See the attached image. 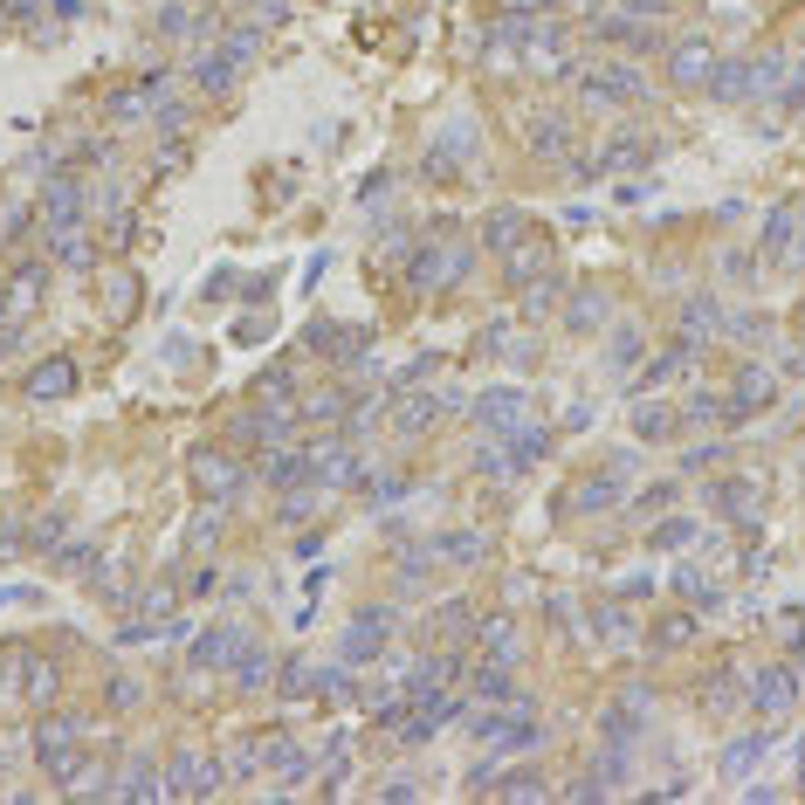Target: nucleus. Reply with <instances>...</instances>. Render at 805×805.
Instances as JSON below:
<instances>
[{"label": "nucleus", "instance_id": "f257e3e1", "mask_svg": "<svg viewBox=\"0 0 805 805\" xmlns=\"http://www.w3.org/2000/svg\"><path fill=\"white\" fill-rule=\"evenodd\" d=\"M798 248H805V206H798V200H785V206H771L758 255H764V262H798Z\"/></svg>", "mask_w": 805, "mask_h": 805}, {"label": "nucleus", "instance_id": "4468645a", "mask_svg": "<svg viewBox=\"0 0 805 805\" xmlns=\"http://www.w3.org/2000/svg\"><path fill=\"white\" fill-rule=\"evenodd\" d=\"M674 83L695 90V83H709V48L703 42H689V48H674Z\"/></svg>", "mask_w": 805, "mask_h": 805}, {"label": "nucleus", "instance_id": "c85d7f7f", "mask_svg": "<svg viewBox=\"0 0 805 805\" xmlns=\"http://www.w3.org/2000/svg\"><path fill=\"white\" fill-rule=\"evenodd\" d=\"M634 427H640L647 440H661V434H668V413H661V406H640V413H634Z\"/></svg>", "mask_w": 805, "mask_h": 805}, {"label": "nucleus", "instance_id": "f3484780", "mask_svg": "<svg viewBox=\"0 0 805 805\" xmlns=\"http://www.w3.org/2000/svg\"><path fill=\"white\" fill-rule=\"evenodd\" d=\"M758 758H764V737H737L730 750H723V778H730V785H737L743 771H758Z\"/></svg>", "mask_w": 805, "mask_h": 805}, {"label": "nucleus", "instance_id": "423d86ee", "mask_svg": "<svg viewBox=\"0 0 805 805\" xmlns=\"http://www.w3.org/2000/svg\"><path fill=\"white\" fill-rule=\"evenodd\" d=\"M461 269H469V255H461V248H427L421 262H413V282H421V290H448Z\"/></svg>", "mask_w": 805, "mask_h": 805}, {"label": "nucleus", "instance_id": "7ed1b4c3", "mask_svg": "<svg viewBox=\"0 0 805 805\" xmlns=\"http://www.w3.org/2000/svg\"><path fill=\"white\" fill-rule=\"evenodd\" d=\"M750 703H758L764 716H785L798 703V674L792 668H758L750 674Z\"/></svg>", "mask_w": 805, "mask_h": 805}, {"label": "nucleus", "instance_id": "dca6fc26", "mask_svg": "<svg viewBox=\"0 0 805 805\" xmlns=\"http://www.w3.org/2000/svg\"><path fill=\"white\" fill-rule=\"evenodd\" d=\"M76 214H83V193H76V179H56V187H48V221H56V227H76Z\"/></svg>", "mask_w": 805, "mask_h": 805}, {"label": "nucleus", "instance_id": "bb28decb", "mask_svg": "<svg viewBox=\"0 0 805 805\" xmlns=\"http://www.w3.org/2000/svg\"><path fill=\"white\" fill-rule=\"evenodd\" d=\"M530 138H537L544 152H564V124H558V118H537V124H530Z\"/></svg>", "mask_w": 805, "mask_h": 805}, {"label": "nucleus", "instance_id": "2f4dec72", "mask_svg": "<svg viewBox=\"0 0 805 805\" xmlns=\"http://www.w3.org/2000/svg\"><path fill=\"white\" fill-rule=\"evenodd\" d=\"M537 455H544V434L524 427V434H516V461H537Z\"/></svg>", "mask_w": 805, "mask_h": 805}, {"label": "nucleus", "instance_id": "7c9ffc66", "mask_svg": "<svg viewBox=\"0 0 805 805\" xmlns=\"http://www.w3.org/2000/svg\"><path fill=\"white\" fill-rule=\"evenodd\" d=\"M613 496H619V489H613V482H592V489H579V503H585V510H606Z\"/></svg>", "mask_w": 805, "mask_h": 805}, {"label": "nucleus", "instance_id": "ddd939ff", "mask_svg": "<svg viewBox=\"0 0 805 805\" xmlns=\"http://www.w3.org/2000/svg\"><path fill=\"white\" fill-rule=\"evenodd\" d=\"M482 655L489 661H516V627H510V613H496V619H482Z\"/></svg>", "mask_w": 805, "mask_h": 805}, {"label": "nucleus", "instance_id": "393cba45", "mask_svg": "<svg viewBox=\"0 0 805 805\" xmlns=\"http://www.w3.org/2000/svg\"><path fill=\"white\" fill-rule=\"evenodd\" d=\"M440 558H455V564H469V558H482V537H469V530H455L448 544H440Z\"/></svg>", "mask_w": 805, "mask_h": 805}, {"label": "nucleus", "instance_id": "f8f14e48", "mask_svg": "<svg viewBox=\"0 0 805 805\" xmlns=\"http://www.w3.org/2000/svg\"><path fill=\"white\" fill-rule=\"evenodd\" d=\"M69 385H76V366H69V358H48V366L29 379V393H35V400H63Z\"/></svg>", "mask_w": 805, "mask_h": 805}, {"label": "nucleus", "instance_id": "4be33fe9", "mask_svg": "<svg viewBox=\"0 0 805 805\" xmlns=\"http://www.w3.org/2000/svg\"><path fill=\"white\" fill-rule=\"evenodd\" d=\"M297 476H310V455H276V461H269V482H276V489H290Z\"/></svg>", "mask_w": 805, "mask_h": 805}, {"label": "nucleus", "instance_id": "9b49d317", "mask_svg": "<svg viewBox=\"0 0 805 805\" xmlns=\"http://www.w3.org/2000/svg\"><path fill=\"white\" fill-rule=\"evenodd\" d=\"M771 393H778V385H771V372H764V366H743V372H737V393H730V406H737V413H750V406H764Z\"/></svg>", "mask_w": 805, "mask_h": 805}, {"label": "nucleus", "instance_id": "f03ea898", "mask_svg": "<svg viewBox=\"0 0 805 805\" xmlns=\"http://www.w3.org/2000/svg\"><path fill=\"white\" fill-rule=\"evenodd\" d=\"M193 489L206 503H227L242 489V461L235 455H221V448H206V455H193Z\"/></svg>", "mask_w": 805, "mask_h": 805}, {"label": "nucleus", "instance_id": "6ab92c4d", "mask_svg": "<svg viewBox=\"0 0 805 805\" xmlns=\"http://www.w3.org/2000/svg\"><path fill=\"white\" fill-rule=\"evenodd\" d=\"M482 235H489V248H516V242H524V214H516V206H496Z\"/></svg>", "mask_w": 805, "mask_h": 805}, {"label": "nucleus", "instance_id": "f704fd0d", "mask_svg": "<svg viewBox=\"0 0 805 805\" xmlns=\"http://www.w3.org/2000/svg\"><path fill=\"white\" fill-rule=\"evenodd\" d=\"M798 262H805V248H798Z\"/></svg>", "mask_w": 805, "mask_h": 805}, {"label": "nucleus", "instance_id": "20e7f679", "mask_svg": "<svg viewBox=\"0 0 805 805\" xmlns=\"http://www.w3.org/2000/svg\"><path fill=\"white\" fill-rule=\"evenodd\" d=\"M524 393H510V385H496V393H482L476 400V427H489V434H516V421H524Z\"/></svg>", "mask_w": 805, "mask_h": 805}, {"label": "nucleus", "instance_id": "a211bd4d", "mask_svg": "<svg viewBox=\"0 0 805 805\" xmlns=\"http://www.w3.org/2000/svg\"><path fill=\"white\" fill-rule=\"evenodd\" d=\"M709 503H716V510H730V516H750V503H758V489H743V476H723V482L709 489Z\"/></svg>", "mask_w": 805, "mask_h": 805}, {"label": "nucleus", "instance_id": "72a5a7b5", "mask_svg": "<svg viewBox=\"0 0 805 805\" xmlns=\"http://www.w3.org/2000/svg\"><path fill=\"white\" fill-rule=\"evenodd\" d=\"M798 655H805V619H798Z\"/></svg>", "mask_w": 805, "mask_h": 805}, {"label": "nucleus", "instance_id": "6e6552de", "mask_svg": "<svg viewBox=\"0 0 805 805\" xmlns=\"http://www.w3.org/2000/svg\"><path fill=\"white\" fill-rule=\"evenodd\" d=\"M310 476H324L331 489H345V482H358V461L337 448V440H317V448H310Z\"/></svg>", "mask_w": 805, "mask_h": 805}, {"label": "nucleus", "instance_id": "412c9836", "mask_svg": "<svg viewBox=\"0 0 805 805\" xmlns=\"http://www.w3.org/2000/svg\"><path fill=\"white\" fill-rule=\"evenodd\" d=\"M427 421H434V400H400V413H393V427H400V434H421Z\"/></svg>", "mask_w": 805, "mask_h": 805}, {"label": "nucleus", "instance_id": "0eeeda50", "mask_svg": "<svg viewBox=\"0 0 805 805\" xmlns=\"http://www.w3.org/2000/svg\"><path fill=\"white\" fill-rule=\"evenodd\" d=\"M221 785V771L214 764H200V758H187V750H179V758H172V798H200V792H214Z\"/></svg>", "mask_w": 805, "mask_h": 805}, {"label": "nucleus", "instance_id": "1a4fd4ad", "mask_svg": "<svg viewBox=\"0 0 805 805\" xmlns=\"http://www.w3.org/2000/svg\"><path fill=\"white\" fill-rule=\"evenodd\" d=\"M585 90L600 97V103H640L647 90H640V76H627V69H592L585 76Z\"/></svg>", "mask_w": 805, "mask_h": 805}, {"label": "nucleus", "instance_id": "aec40b11", "mask_svg": "<svg viewBox=\"0 0 805 805\" xmlns=\"http://www.w3.org/2000/svg\"><path fill=\"white\" fill-rule=\"evenodd\" d=\"M743 90H750V63H723V69L709 76V97H716V103H737Z\"/></svg>", "mask_w": 805, "mask_h": 805}, {"label": "nucleus", "instance_id": "39448f33", "mask_svg": "<svg viewBox=\"0 0 805 805\" xmlns=\"http://www.w3.org/2000/svg\"><path fill=\"white\" fill-rule=\"evenodd\" d=\"M385 627H393V613H366V619H351L345 627V661L358 668V661H379V640H385Z\"/></svg>", "mask_w": 805, "mask_h": 805}, {"label": "nucleus", "instance_id": "5701e85b", "mask_svg": "<svg viewBox=\"0 0 805 805\" xmlns=\"http://www.w3.org/2000/svg\"><path fill=\"white\" fill-rule=\"evenodd\" d=\"M118 792H124V798H152V792H159V778H152V764H132Z\"/></svg>", "mask_w": 805, "mask_h": 805}, {"label": "nucleus", "instance_id": "9d476101", "mask_svg": "<svg viewBox=\"0 0 805 805\" xmlns=\"http://www.w3.org/2000/svg\"><path fill=\"white\" fill-rule=\"evenodd\" d=\"M235 647H242L235 627H206V634L193 640V661H200V668H221V661H235Z\"/></svg>", "mask_w": 805, "mask_h": 805}, {"label": "nucleus", "instance_id": "473e14b6", "mask_svg": "<svg viewBox=\"0 0 805 805\" xmlns=\"http://www.w3.org/2000/svg\"><path fill=\"white\" fill-rule=\"evenodd\" d=\"M798 785H805V743H798Z\"/></svg>", "mask_w": 805, "mask_h": 805}, {"label": "nucleus", "instance_id": "2eb2a0df", "mask_svg": "<svg viewBox=\"0 0 805 805\" xmlns=\"http://www.w3.org/2000/svg\"><path fill=\"white\" fill-rule=\"evenodd\" d=\"M564 324L571 331H600L606 324V297L600 290H579V297H571V310H564Z\"/></svg>", "mask_w": 805, "mask_h": 805}, {"label": "nucleus", "instance_id": "b1692460", "mask_svg": "<svg viewBox=\"0 0 805 805\" xmlns=\"http://www.w3.org/2000/svg\"><path fill=\"white\" fill-rule=\"evenodd\" d=\"M655 544H661V551H682V544H695V524H682V516H668V524L655 530Z\"/></svg>", "mask_w": 805, "mask_h": 805}, {"label": "nucleus", "instance_id": "a878e982", "mask_svg": "<svg viewBox=\"0 0 805 805\" xmlns=\"http://www.w3.org/2000/svg\"><path fill=\"white\" fill-rule=\"evenodd\" d=\"M709 317H716L709 303H689V310H682V337H709V331H716Z\"/></svg>", "mask_w": 805, "mask_h": 805}, {"label": "nucleus", "instance_id": "cd10ccee", "mask_svg": "<svg viewBox=\"0 0 805 805\" xmlns=\"http://www.w3.org/2000/svg\"><path fill=\"white\" fill-rule=\"evenodd\" d=\"M544 792V778L537 771H516V778H503V798H537Z\"/></svg>", "mask_w": 805, "mask_h": 805}, {"label": "nucleus", "instance_id": "c756f323", "mask_svg": "<svg viewBox=\"0 0 805 805\" xmlns=\"http://www.w3.org/2000/svg\"><path fill=\"white\" fill-rule=\"evenodd\" d=\"M689 634H695V619H661V627H655V640H661V647H682Z\"/></svg>", "mask_w": 805, "mask_h": 805}]
</instances>
